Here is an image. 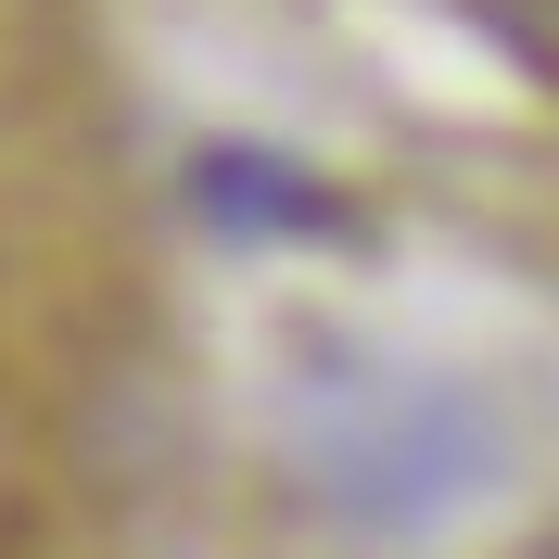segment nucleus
I'll list each match as a JSON object with an SVG mask.
<instances>
[{
    "label": "nucleus",
    "mask_w": 559,
    "mask_h": 559,
    "mask_svg": "<svg viewBox=\"0 0 559 559\" xmlns=\"http://www.w3.org/2000/svg\"><path fill=\"white\" fill-rule=\"evenodd\" d=\"M140 254L115 166L0 38V559H128Z\"/></svg>",
    "instance_id": "obj_1"
},
{
    "label": "nucleus",
    "mask_w": 559,
    "mask_h": 559,
    "mask_svg": "<svg viewBox=\"0 0 559 559\" xmlns=\"http://www.w3.org/2000/svg\"><path fill=\"white\" fill-rule=\"evenodd\" d=\"M471 13H484V26H509V38L534 51V64L559 76V0H471Z\"/></svg>",
    "instance_id": "obj_2"
}]
</instances>
